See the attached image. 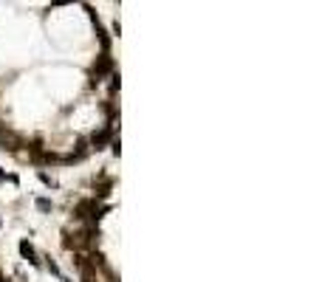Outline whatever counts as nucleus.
Instances as JSON below:
<instances>
[{
    "label": "nucleus",
    "instance_id": "1",
    "mask_svg": "<svg viewBox=\"0 0 322 282\" xmlns=\"http://www.w3.org/2000/svg\"><path fill=\"white\" fill-rule=\"evenodd\" d=\"M113 68H116V62H113V56L110 54H99L96 56V62L91 65V88H96L105 77H110Z\"/></svg>",
    "mask_w": 322,
    "mask_h": 282
},
{
    "label": "nucleus",
    "instance_id": "2",
    "mask_svg": "<svg viewBox=\"0 0 322 282\" xmlns=\"http://www.w3.org/2000/svg\"><path fill=\"white\" fill-rule=\"evenodd\" d=\"M85 11H88V17H91L93 28H96V37H99V43H102V54H110V34L105 31L102 20H99V14L91 9V6H85Z\"/></svg>",
    "mask_w": 322,
    "mask_h": 282
},
{
    "label": "nucleus",
    "instance_id": "3",
    "mask_svg": "<svg viewBox=\"0 0 322 282\" xmlns=\"http://www.w3.org/2000/svg\"><path fill=\"white\" fill-rule=\"evenodd\" d=\"M110 141H113V124H105L102 130H96V133L88 138L91 150H105V147H110Z\"/></svg>",
    "mask_w": 322,
    "mask_h": 282
},
{
    "label": "nucleus",
    "instance_id": "4",
    "mask_svg": "<svg viewBox=\"0 0 322 282\" xmlns=\"http://www.w3.org/2000/svg\"><path fill=\"white\" fill-rule=\"evenodd\" d=\"M88 155H91V144H88V138H80L74 153H68V155H59V164H80V161H85Z\"/></svg>",
    "mask_w": 322,
    "mask_h": 282
},
{
    "label": "nucleus",
    "instance_id": "5",
    "mask_svg": "<svg viewBox=\"0 0 322 282\" xmlns=\"http://www.w3.org/2000/svg\"><path fill=\"white\" fill-rule=\"evenodd\" d=\"M20 257L28 259V265H34V268H40V254H37V248L28 243V240H20Z\"/></svg>",
    "mask_w": 322,
    "mask_h": 282
},
{
    "label": "nucleus",
    "instance_id": "6",
    "mask_svg": "<svg viewBox=\"0 0 322 282\" xmlns=\"http://www.w3.org/2000/svg\"><path fill=\"white\" fill-rule=\"evenodd\" d=\"M37 175H40V180H43V183H46L48 189H57L59 183H57V178H54V175H48L46 169H40V172H37Z\"/></svg>",
    "mask_w": 322,
    "mask_h": 282
},
{
    "label": "nucleus",
    "instance_id": "7",
    "mask_svg": "<svg viewBox=\"0 0 322 282\" xmlns=\"http://www.w3.org/2000/svg\"><path fill=\"white\" fill-rule=\"evenodd\" d=\"M37 209H40V212H51V209H54V203L48 201V198H37Z\"/></svg>",
    "mask_w": 322,
    "mask_h": 282
},
{
    "label": "nucleus",
    "instance_id": "8",
    "mask_svg": "<svg viewBox=\"0 0 322 282\" xmlns=\"http://www.w3.org/2000/svg\"><path fill=\"white\" fill-rule=\"evenodd\" d=\"M46 268L51 271L54 277H59V280H62V271H59V265H57V262H54V259H48V262H46Z\"/></svg>",
    "mask_w": 322,
    "mask_h": 282
},
{
    "label": "nucleus",
    "instance_id": "9",
    "mask_svg": "<svg viewBox=\"0 0 322 282\" xmlns=\"http://www.w3.org/2000/svg\"><path fill=\"white\" fill-rule=\"evenodd\" d=\"M0 226H3V223H0Z\"/></svg>",
    "mask_w": 322,
    "mask_h": 282
}]
</instances>
